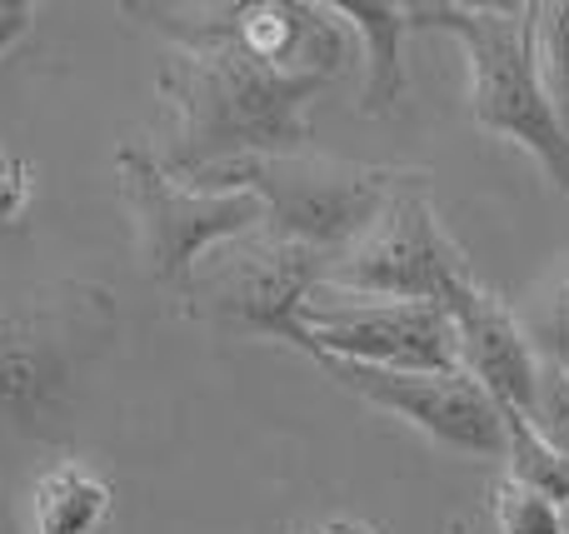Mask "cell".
Masks as SVG:
<instances>
[{
	"instance_id": "cell-1",
	"label": "cell",
	"mask_w": 569,
	"mask_h": 534,
	"mask_svg": "<svg viewBox=\"0 0 569 534\" xmlns=\"http://www.w3.org/2000/svg\"><path fill=\"white\" fill-rule=\"evenodd\" d=\"M170 40L160 66V100L170 110V135L160 165L176 180H196L210 165L246 155H295L310 140V105L320 80L284 75L246 56L216 26L210 6H126Z\"/></svg>"
},
{
	"instance_id": "cell-2",
	"label": "cell",
	"mask_w": 569,
	"mask_h": 534,
	"mask_svg": "<svg viewBox=\"0 0 569 534\" xmlns=\"http://www.w3.org/2000/svg\"><path fill=\"white\" fill-rule=\"evenodd\" d=\"M415 30H445L470 56V115L480 130L515 140L540 160L550 185L569 195V130L555 115L540 75V0L520 6H450V0H415L405 6Z\"/></svg>"
},
{
	"instance_id": "cell-3",
	"label": "cell",
	"mask_w": 569,
	"mask_h": 534,
	"mask_svg": "<svg viewBox=\"0 0 569 534\" xmlns=\"http://www.w3.org/2000/svg\"><path fill=\"white\" fill-rule=\"evenodd\" d=\"M116 335V300L100 285L60 280L0 305V430L46 435L66 415L80 375Z\"/></svg>"
},
{
	"instance_id": "cell-4",
	"label": "cell",
	"mask_w": 569,
	"mask_h": 534,
	"mask_svg": "<svg viewBox=\"0 0 569 534\" xmlns=\"http://www.w3.org/2000/svg\"><path fill=\"white\" fill-rule=\"evenodd\" d=\"M410 175L400 165H365V160H330V155H246L210 165L206 175L186 180L196 190H246L266 210V230L280 240L335 260L345 245L365 235L395 185Z\"/></svg>"
},
{
	"instance_id": "cell-5",
	"label": "cell",
	"mask_w": 569,
	"mask_h": 534,
	"mask_svg": "<svg viewBox=\"0 0 569 534\" xmlns=\"http://www.w3.org/2000/svg\"><path fill=\"white\" fill-rule=\"evenodd\" d=\"M330 260L295 240L270 235L266 225L210 250L176 290L180 310L210 330L246 340H280L300 350V310L320 290Z\"/></svg>"
},
{
	"instance_id": "cell-6",
	"label": "cell",
	"mask_w": 569,
	"mask_h": 534,
	"mask_svg": "<svg viewBox=\"0 0 569 534\" xmlns=\"http://www.w3.org/2000/svg\"><path fill=\"white\" fill-rule=\"evenodd\" d=\"M116 175L136 225L140 265L156 285L180 290L190 270L226 240H240L266 225V210L246 190H196L156 160V150L126 140L116 150Z\"/></svg>"
},
{
	"instance_id": "cell-7",
	"label": "cell",
	"mask_w": 569,
	"mask_h": 534,
	"mask_svg": "<svg viewBox=\"0 0 569 534\" xmlns=\"http://www.w3.org/2000/svg\"><path fill=\"white\" fill-rule=\"evenodd\" d=\"M470 270L465 250L445 235L430 200V170H410L380 205V215L365 225L355 245L325 265L320 285L370 300H435Z\"/></svg>"
},
{
	"instance_id": "cell-8",
	"label": "cell",
	"mask_w": 569,
	"mask_h": 534,
	"mask_svg": "<svg viewBox=\"0 0 569 534\" xmlns=\"http://www.w3.org/2000/svg\"><path fill=\"white\" fill-rule=\"evenodd\" d=\"M300 350L310 360H350V365L380 370H460L445 305L345 295L330 285L305 300Z\"/></svg>"
},
{
	"instance_id": "cell-9",
	"label": "cell",
	"mask_w": 569,
	"mask_h": 534,
	"mask_svg": "<svg viewBox=\"0 0 569 534\" xmlns=\"http://www.w3.org/2000/svg\"><path fill=\"white\" fill-rule=\"evenodd\" d=\"M340 390L360 395L365 405L400 415L425 440L455 455L500 460L505 430L500 405L475 385L465 370H380V365H350V360H315Z\"/></svg>"
},
{
	"instance_id": "cell-10",
	"label": "cell",
	"mask_w": 569,
	"mask_h": 534,
	"mask_svg": "<svg viewBox=\"0 0 569 534\" xmlns=\"http://www.w3.org/2000/svg\"><path fill=\"white\" fill-rule=\"evenodd\" d=\"M445 315L455 330V360L460 370L495 400L500 410L530 415L535 410V385H540V355L530 350L515 310L500 295L475 280V270H465L460 280H450V290L440 295Z\"/></svg>"
},
{
	"instance_id": "cell-11",
	"label": "cell",
	"mask_w": 569,
	"mask_h": 534,
	"mask_svg": "<svg viewBox=\"0 0 569 534\" xmlns=\"http://www.w3.org/2000/svg\"><path fill=\"white\" fill-rule=\"evenodd\" d=\"M335 16L350 26L355 46H360L365 85H360V110L365 115H385L400 105L405 95V60L400 40L410 30V16L395 0H335Z\"/></svg>"
},
{
	"instance_id": "cell-12",
	"label": "cell",
	"mask_w": 569,
	"mask_h": 534,
	"mask_svg": "<svg viewBox=\"0 0 569 534\" xmlns=\"http://www.w3.org/2000/svg\"><path fill=\"white\" fill-rule=\"evenodd\" d=\"M110 515V485L86 465H56L30 490L36 534H100Z\"/></svg>"
},
{
	"instance_id": "cell-13",
	"label": "cell",
	"mask_w": 569,
	"mask_h": 534,
	"mask_svg": "<svg viewBox=\"0 0 569 534\" xmlns=\"http://www.w3.org/2000/svg\"><path fill=\"white\" fill-rule=\"evenodd\" d=\"M500 430H505V450H500L505 480H515V485L545 495L550 505L569 510V465L545 445L540 430L525 415H515V410H500Z\"/></svg>"
},
{
	"instance_id": "cell-14",
	"label": "cell",
	"mask_w": 569,
	"mask_h": 534,
	"mask_svg": "<svg viewBox=\"0 0 569 534\" xmlns=\"http://www.w3.org/2000/svg\"><path fill=\"white\" fill-rule=\"evenodd\" d=\"M530 350L540 355V365H555L569 375V265L555 270L545 285H535L525 295V305L515 310Z\"/></svg>"
},
{
	"instance_id": "cell-15",
	"label": "cell",
	"mask_w": 569,
	"mask_h": 534,
	"mask_svg": "<svg viewBox=\"0 0 569 534\" xmlns=\"http://www.w3.org/2000/svg\"><path fill=\"white\" fill-rule=\"evenodd\" d=\"M535 46H540L545 95H550L560 125L569 130V0H550V6H540Z\"/></svg>"
},
{
	"instance_id": "cell-16",
	"label": "cell",
	"mask_w": 569,
	"mask_h": 534,
	"mask_svg": "<svg viewBox=\"0 0 569 534\" xmlns=\"http://www.w3.org/2000/svg\"><path fill=\"white\" fill-rule=\"evenodd\" d=\"M495 525L500 534H565V510L535 490L515 485V480H500L495 485Z\"/></svg>"
},
{
	"instance_id": "cell-17",
	"label": "cell",
	"mask_w": 569,
	"mask_h": 534,
	"mask_svg": "<svg viewBox=\"0 0 569 534\" xmlns=\"http://www.w3.org/2000/svg\"><path fill=\"white\" fill-rule=\"evenodd\" d=\"M535 430H540V440L555 450V455L569 465V375L555 365H540V385H535V410L530 415Z\"/></svg>"
},
{
	"instance_id": "cell-18",
	"label": "cell",
	"mask_w": 569,
	"mask_h": 534,
	"mask_svg": "<svg viewBox=\"0 0 569 534\" xmlns=\"http://www.w3.org/2000/svg\"><path fill=\"white\" fill-rule=\"evenodd\" d=\"M26 200H30V165L16 150L0 145V225H10L26 210Z\"/></svg>"
},
{
	"instance_id": "cell-19",
	"label": "cell",
	"mask_w": 569,
	"mask_h": 534,
	"mask_svg": "<svg viewBox=\"0 0 569 534\" xmlns=\"http://www.w3.org/2000/svg\"><path fill=\"white\" fill-rule=\"evenodd\" d=\"M30 16H36V6H26V0H0V56H6L16 40H26Z\"/></svg>"
},
{
	"instance_id": "cell-20",
	"label": "cell",
	"mask_w": 569,
	"mask_h": 534,
	"mask_svg": "<svg viewBox=\"0 0 569 534\" xmlns=\"http://www.w3.org/2000/svg\"><path fill=\"white\" fill-rule=\"evenodd\" d=\"M0 534H26L20 530V520H16V505H10L6 495H0Z\"/></svg>"
}]
</instances>
